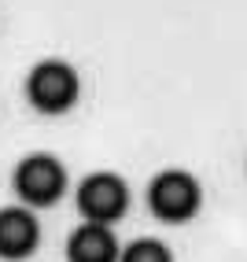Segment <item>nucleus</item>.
Here are the masks:
<instances>
[{"label":"nucleus","instance_id":"0eeeda50","mask_svg":"<svg viewBox=\"0 0 247 262\" xmlns=\"http://www.w3.org/2000/svg\"><path fill=\"white\" fill-rule=\"evenodd\" d=\"M118 262H173L170 248L163 240H155V236H144V240H133L122 248V258Z\"/></svg>","mask_w":247,"mask_h":262},{"label":"nucleus","instance_id":"20e7f679","mask_svg":"<svg viewBox=\"0 0 247 262\" xmlns=\"http://www.w3.org/2000/svg\"><path fill=\"white\" fill-rule=\"evenodd\" d=\"M78 211L85 222H103V225L118 222L129 211V185L118 173H107V170L89 173L78 185Z\"/></svg>","mask_w":247,"mask_h":262},{"label":"nucleus","instance_id":"f257e3e1","mask_svg":"<svg viewBox=\"0 0 247 262\" xmlns=\"http://www.w3.org/2000/svg\"><path fill=\"white\" fill-rule=\"evenodd\" d=\"M81 96V78L63 59H44L26 74V100L41 115H66Z\"/></svg>","mask_w":247,"mask_h":262},{"label":"nucleus","instance_id":"f03ea898","mask_svg":"<svg viewBox=\"0 0 247 262\" xmlns=\"http://www.w3.org/2000/svg\"><path fill=\"white\" fill-rule=\"evenodd\" d=\"M148 207L159 222H192L203 207V185L188 170H163L148 185Z\"/></svg>","mask_w":247,"mask_h":262},{"label":"nucleus","instance_id":"39448f33","mask_svg":"<svg viewBox=\"0 0 247 262\" xmlns=\"http://www.w3.org/2000/svg\"><path fill=\"white\" fill-rule=\"evenodd\" d=\"M41 244V225L33 218V207H0V258L4 262H23L37 251Z\"/></svg>","mask_w":247,"mask_h":262},{"label":"nucleus","instance_id":"7ed1b4c3","mask_svg":"<svg viewBox=\"0 0 247 262\" xmlns=\"http://www.w3.org/2000/svg\"><path fill=\"white\" fill-rule=\"evenodd\" d=\"M11 188L19 203L26 207H52L59 203L66 188V166L52 151H33L26 159H19V166L11 173Z\"/></svg>","mask_w":247,"mask_h":262},{"label":"nucleus","instance_id":"423d86ee","mask_svg":"<svg viewBox=\"0 0 247 262\" xmlns=\"http://www.w3.org/2000/svg\"><path fill=\"white\" fill-rule=\"evenodd\" d=\"M66 258L70 262H118V240L111 233V225L103 222H85L78 225L66 240Z\"/></svg>","mask_w":247,"mask_h":262}]
</instances>
